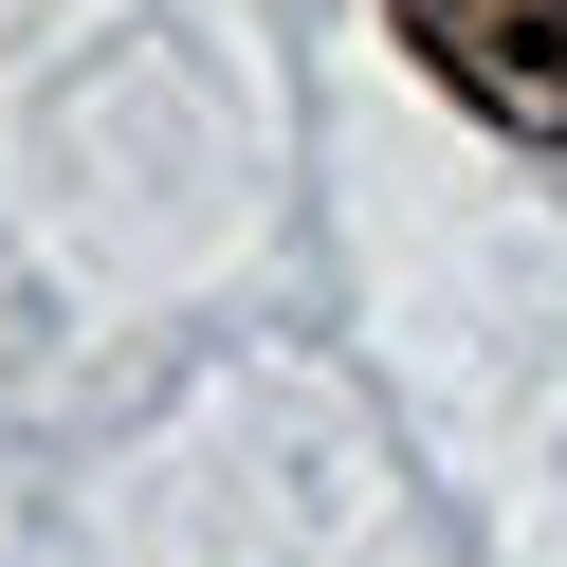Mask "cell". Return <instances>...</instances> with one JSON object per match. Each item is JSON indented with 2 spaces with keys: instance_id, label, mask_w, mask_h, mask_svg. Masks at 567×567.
Returning <instances> with one entry per match:
<instances>
[{
  "instance_id": "6da1fadb",
  "label": "cell",
  "mask_w": 567,
  "mask_h": 567,
  "mask_svg": "<svg viewBox=\"0 0 567 567\" xmlns=\"http://www.w3.org/2000/svg\"><path fill=\"white\" fill-rule=\"evenodd\" d=\"M403 55L513 147H567V0H384Z\"/></svg>"
}]
</instances>
